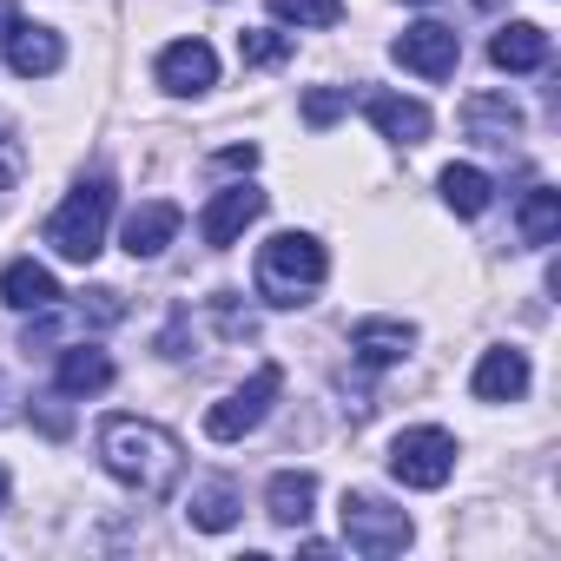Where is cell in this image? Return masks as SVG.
Instances as JSON below:
<instances>
[{
    "label": "cell",
    "instance_id": "6da1fadb",
    "mask_svg": "<svg viewBox=\"0 0 561 561\" xmlns=\"http://www.w3.org/2000/svg\"><path fill=\"white\" fill-rule=\"evenodd\" d=\"M100 469L113 482H126L133 495H172L179 476H185V449L172 430L146 423V416H106L100 423Z\"/></svg>",
    "mask_w": 561,
    "mask_h": 561
},
{
    "label": "cell",
    "instance_id": "7a4b0ae2",
    "mask_svg": "<svg viewBox=\"0 0 561 561\" xmlns=\"http://www.w3.org/2000/svg\"><path fill=\"white\" fill-rule=\"evenodd\" d=\"M331 277V251L311 238V231H277L257 244V298L277 305V311H298L324 291Z\"/></svg>",
    "mask_w": 561,
    "mask_h": 561
},
{
    "label": "cell",
    "instance_id": "3957f363",
    "mask_svg": "<svg viewBox=\"0 0 561 561\" xmlns=\"http://www.w3.org/2000/svg\"><path fill=\"white\" fill-rule=\"evenodd\" d=\"M106 225H113V179L93 172L67 192V205L47 218V244L67 257V264H93L100 244H106Z\"/></svg>",
    "mask_w": 561,
    "mask_h": 561
},
{
    "label": "cell",
    "instance_id": "277c9868",
    "mask_svg": "<svg viewBox=\"0 0 561 561\" xmlns=\"http://www.w3.org/2000/svg\"><path fill=\"white\" fill-rule=\"evenodd\" d=\"M277 390H285V370H277V364H257V370L225 397V403H211V410H205V436H211V443H238V436H251V430L271 416Z\"/></svg>",
    "mask_w": 561,
    "mask_h": 561
},
{
    "label": "cell",
    "instance_id": "5b68a950",
    "mask_svg": "<svg viewBox=\"0 0 561 561\" xmlns=\"http://www.w3.org/2000/svg\"><path fill=\"white\" fill-rule=\"evenodd\" d=\"M390 476H397L403 489H443V482L456 476V436L436 430V423L403 430V436L390 443Z\"/></svg>",
    "mask_w": 561,
    "mask_h": 561
},
{
    "label": "cell",
    "instance_id": "8992f818",
    "mask_svg": "<svg viewBox=\"0 0 561 561\" xmlns=\"http://www.w3.org/2000/svg\"><path fill=\"white\" fill-rule=\"evenodd\" d=\"M410 515L403 508H390L383 495H344V541L357 548V554H370V561H383V554H403L410 548Z\"/></svg>",
    "mask_w": 561,
    "mask_h": 561
},
{
    "label": "cell",
    "instance_id": "52a82bcc",
    "mask_svg": "<svg viewBox=\"0 0 561 561\" xmlns=\"http://www.w3.org/2000/svg\"><path fill=\"white\" fill-rule=\"evenodd\" d=\"M34 318H41V324H27L21 351H54L67 331H113V324L126 318V298H119V291H87L73 311H54V305H47V311H34Z\"/></svg>",
    "mask_w": 561,
    "mask_h": 561
},
{
    "label": "cell",
    "instance_id": "ba28073f",
    "mask_svg": "<svg viewBox=\"0 0 561 561\" xmlns=\"http://www.w3.org/2000/svg\"><path fill=\"white\" fill-rule=\"evenodd\" d=\"M390 54H397V67H410V73H423V80H449L456 60H462V41H456V27H443V21H416V27H403V34L390 41Z\"/></svg>",
    "mask_w": 561,
    "mask_h": 561
},
{
    "label": "cell",
    "instance_id": "9c48e42d",
    "mask_svg": "<svg viewBox=\"0 0 561 561\" xmlns=\"http://www.w3.org/2000/svg\"><path fill=\"white\" fill-rule=\"evenodd\" d=\"M257 218H264V192H257V185H225V192H211V205L198 211V238H205L211 251H225V244H238L244 225H257Z\"/></svg>",
    "mask_w": 561,
    "mask_h": 561
},
{
    "label": "cell",
    "instance_id": "30bf717a",
    "mask_svg": "<svg viewBox=\"0 0 561 561\" xmlns=\"http://www.w3.org/2000/svg\"><path fill=\"white\" fill-rule=\"evenodd\" d=\"M528 377H535V370H528V351L495 344V351H482L469 390H476V403H522V397H528Z\"/></svg>",
    "mask_w": 561,
    "mask_h": 561
},
{
    "label": "cell",
    "instance_id": "8fae6325",
    "mask_svg": "<svg viewBox=\"0 0 561 561\" xmlns=\"http://www.w3.org/2000/svg\"><path fill=\"white\" fill-rule=\"evenodd\" d=\"M0 47H8V67H14L21 80H47V73L67 67V41H60L54 27H34V21H14Z\"/></svg>",
    "mask_w": 561,
    "mask_h": 561
},
{
    "label": "cell",
    "instance_id": "7c38bea8",
    "mask_svg": "<svg viewBox=\"0 0 561 561\" xmlns=\"http://www.w3.org/2000/svg\"><path fill=\"white\" fill-rule=\"evenodd\" d=\"M462 133H469L476 146L508 152V146L522 139V106H515L508 93H469V100H462Z\"/></svg>",
    "mask_w": 561,
    "mask_h": 561
},
{
    "label": "cell",
    "instance_id": "4fadbf2b",
    "mask_svg": "<svg viewBox=\"0 0 561 561\" xmlns=\"http://www.w3.org/2000/svg\"><path fill=\"white\" fill-rule=\"evenodd\" d=\"M159 87L165 93H211L218 87V54L205 47V41H172L165 54H159Z\"/></svg>",
    "mask_w": 561,
    "mask_h": 561
},
{
    "label": "cell",
    "instance_id": "5bb4252c",
    "mask_svg": "<svg viewBox=\"0 0 561 561\" xmlns=\"http://www.w3.org/2000/svg\"><path fill=\"white\" fill-rule=\"evenodd\" d=\"M364 113H370V126H377L383 139H397V146H423L430 126H436L423 100H403V93H383V87L364 93Z\"/></svg>",
    "mask_w": 561,
    "mask_h": 561
},
{
    "label": "cell",
    "instance_id": "9a60e30c",
    "mask_svg": "<svg viewBox=\"0 0 561 561\" xmlns=\"http://www.w3.org/2000/svg\"><path fill=\"white\" fill-rule=\"evenodd\" d=\"M179 205L172 198H146V205H133L126 211V231H119V244H126V257H159L172 238H179Z\"/></svg>",
    "mask_w": 561,
    "mask_h": 561
},
{
    "label": "cell",
    "instance_id": "2e32d148",
    "mask_svg": "<svg viewBox=\"0 0 561 561\" xmlns=\"http://www.w3.org/2000/svg\"><path fill=\"white\" fill-rule=\"evenodd\" d=\"M311 508H318V476H311V469H277V476L264 482V515H271L277 528H305Z\"/></svg>",
    "mask_w": 561,
    "mask_h": 561
},
{
    "label": "cell",
    "instance_id": "e0dca14e",
    "mask_svg": "<svg viewBox=\"0 0 561 561\" xmlns=\"http://www.w3.org/2000/svg\"><path fill=\"white\" fill-rule=\"evenodd\" d=\"M410 344H416V324H403V318H364V324L351 331V351H357V364H370V370L403 364Z\"/></svg>",
    "mask_w": 561,
    "mask_h": 561
},
{
    "label": "cell",
    "instance_id": "ac0fdd59",
    "mask_svg": "<svg viewBox=\"0 0 561 561\" xmlns=\"http://www.w3.org/2000/svg\"><path fill=\"white\" fill-rule=\"evenodd\" d=\"M0 305L8 311H47V305H60V277L34 257H14L0 271Z\"/></svg>",
    "mask_w": 561,
    "mask_h": 561
},
{
    "label": "cell",
    "instance_id": "d6986e66",
    "mask_svg": "<svg viewBox=\"0 0 561 561\" xmlns=\"http://www.w3.org/2000/svg\"><path fill=\"white\" fill-rule=\"evenodd\" d=\"M489 60H495L502 73H535V67H548V27L508 21V27L489 41Z\"/></svg>",
    "mask_w": 561,
    "mask_h": 561
},
{
    "label": "cell",
    "instance_id": "ffe728a7",
    "mask_svg": "<svg viewBox=\"0 0 561 561\" xmlns=\"http://www.w3.org/2000/svg\"><path fill=\"white\" fill-rule=\"evenodd\" d=\"M54 390H60V397H100V390H113V357L93 351V344L60 351V364H54Z\"/></svg>",
    "mask_w": 561,
    "mask_h": 561
},
{
    "label": "cell",
    "instance_id": "44dd1931",
    "mask_svg": "<svg viewBox=\"0 0 561 561\" xmlns=\"http://www.w3.org/2000/svg\"><path fill=\"white\" fill-rule=\"evenodd\" d=\"M192 528H205V535H225L238 515H244V495H238V482L231 476H211V482H198L192 489Z\"/></svg>",
    "mask_w": 561,
    "mask_h": 561
},
{
    "label": "cell",
    "instance_id": "7402d4cb",
    "mask_svg": "<svg viewBox=\"0 0 561 561\" xmlns=\"http://www.w3.org/2000/svg\"><path fill=\"white\" fill-rule=\"evenodd\" d=\"M436 185H443V205H449L456 218H482V211H489V198H495V185H489V172H482V165H449Z\"/></svg>",
    "mask_w": 561,
    "mask_h": 561
},
{
    "label": "cell",
    "instance_id": "603a6c76",
    "mask_svg": "<svg viewBox=\"0 0 561 561\" xmlns=\"http://www.w3.org/2000/svg\"><path fill=\"white\" fill-rule=\"evenodd\" d=\"M515 225H522V244H554V231H561V192L535 185V192L522 198Z\"/></svg>",
    "mask_w": 561,
    "mask_h": 561
},
{
    "label": "cell",
    "instance_id": "cb8c5ba5",
    "mask_svg": "<svg viewBox=\"0 0 561 561\" xmlns=\"http://www.w3.org/2000/svg\"><path fill=\"white\" fill-rule=\"evenodd\" d=\"M264 8L285 27H337L344 21V0H264Z\"/></svg>",
    "mask_w": 561,
    "mask_h": 561
},
{
    "label": "cell",
    "instance_id": "d4e9b609",
    "mask_svg": "<svg viewBox=\"0 0 561 561\" xmlns=\"http://www.w3.org/2000/svg\"><path fill=\"white\" fill-rule=\"evenodd\" d=\"M238 54H244V67H277V60H291V34L251 27V34H238Z\"/></svg>",
    "mask_w": 561,
    "mask_h": 561
},
{
    "label": "cell",
    "instance_id": "484cf974",
    "mask_svg": "<svg viewBox=\"0 0 561 561\" xmlns=\"http://www.w3.org/2000/svg\"><path fill=\"white\" fill-rule=\"evenodd\" d=\"M298 113H305V126H318V133H324L331 119H344V113H351V93H344V87H311Z\"/></svg>",
    "mask_w": 561,
    "mask_h": 561
},
{
    "label": "cell",
    "instance_id": "4316f807",
    "mask_svg": "<svg viewBox=\"0 0 561 561\" xmlns=\"http://www.w3.org/2000/svg\"><path fill=\"white\" fill-rule=\"evenodd\" d=\"M21 172H27V146H21V133L8 119H0V192H14Z\"/></svg>",
    "mask_w": 561,
    "mask_h": 561
},
{
    "label": "cell",
    "instance_id": "83f0119b",
    "mask_svg": "<svg viewBox=\"0 0 561 561\" xmlns=\"http://www.w3.org/2000/svg\"><path fill=\"white\" fill-rule=\"evenodd\" d=\"M211 318H218V331H225V337H251V331H257V324H251V311H244L231 291H218V298H211Z\"/></svg>",
    "mask_w": 561,
    "mask_h": 561
},
{
    "label": "cell",
    "instance_id": "f1b7e54d",
    "mask_svg": "<svg viewBox=\"0 0 561 561\" xmlns=\"http://www.w3.org/2000/svg\"><path fill=\"white\" fill-rule=\"evenodd\" d=\"M27 416H34L47 436H67V430H73V416H67V397H60V390H54V397H34V410H27Z\"/></svg>",
    "mask_w": 561,
    "mask_h": 561
},
{
    "label": "cell",
    "instance_id": "f546056e",
    "mask_svg": "<svg viewBox=\"0 0 561 561\" xmlns=\"http://www.w3.org/2000/svg\"><path fill=\"white\" fill-rule=\"evenodd\" d=\"M257 165V146H225L218 152V172H251Z\"/></svg>",
    "mask_w": 561,
    "mask_h": 561
},
{
    "label": "cell",
    "instance_id": "4dcf8cb0",
    "mask_svg": "<svg viewBox=\"0 0 561 561\" xmlns=\"http://www.w3.org/2000/svg\"><path fill=\"white\" fill-rule=\"evenodd\" d=\"M21 14H14V0H0V41H8V27H14Z\"/></svg>",
    "mask_w": 561,
    "mask_h": 561
},
{
    "label": "cell",
    "instance_id": "1f68e13d",
    "mask_svg": "<svg viewBox=\"0 0 561 561\" xmlns=\"http://www.w3.org/2000/svg\"><path fill=\"white\" fill-rule=\"evenodd\" d=\"M0 508H8V469H0Z\"/></svg>",
    "mask_w": 561,
    "mask_h": 561
},
{
    "label": "cell",
    "instance_id": "d6a6232c",
    "mask_svg": "<svg viewBox=\"0 0 561 561\" xmlns=\"http://www.w3.org/2000/svg\"><path fill=\"white\" fill-rule=\"evenodd\" d=\"M403 8H430V0H403Z\"/></svg>",
    "mask_w": 561,
    "mask_h": 561
},
{
    "label": "cell",
    "instance_id": "836d02e7",
    "mask_svg": "<svg viewBox=\"0 0 561 561\" xmlns=\"http://www.w3.org/2000/svg\"><path fill=\"white\" fill-rule=\"evenodd\" d=\"M476 8H495V0H476Z\"/></svg>",
    "mask_w": 561,
    "mask_h": 561
}]
</instances>
